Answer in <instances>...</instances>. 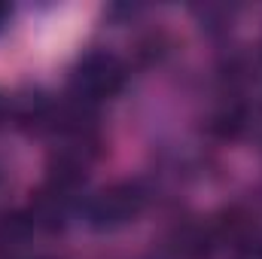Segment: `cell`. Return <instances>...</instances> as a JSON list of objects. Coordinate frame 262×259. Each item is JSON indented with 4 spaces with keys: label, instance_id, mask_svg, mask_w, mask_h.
<instances>
[{
    "label": "cell",
    "instance_id": "obj_1",
    "mask_svg": "<svg viewBox=\"0 0 262 259\" xmlns=\"http://www.w3.org/2000/svg\"><path fill=\"white\" fill-rule=\"evenodd\" d=\"M140 201H143V195H137L131 186H119L113 192H104L92 204V220H95V226L128 223L131 217L140 210Z\"/></svg>",
    "mask_w": 262,
    "mask_h": 259
}]
</instances>
